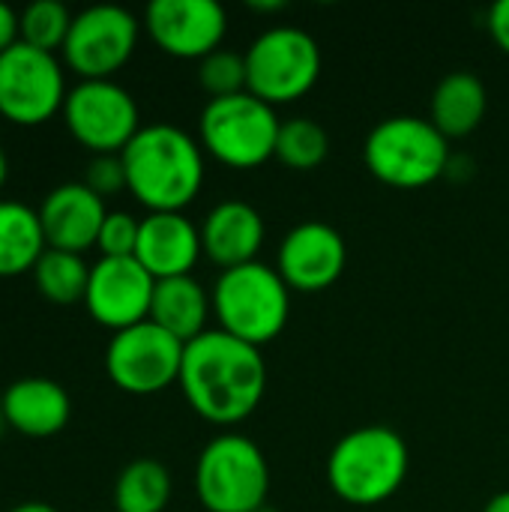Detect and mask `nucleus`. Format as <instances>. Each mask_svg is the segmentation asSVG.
I'll return each instance as SVG.
<instances>
[{"instance_id":"1","label":"nucleus","mask_w":509,"mask_h":512,"mask_svg":"<svg viewBox=\"0 0 509 512\" xmlns=\"http://www.w3.org/2000/svg\"><path fill=\"white\" fill-rule=\"evenodd\" d=\"M177 384L201 420L237 426L255 414L267 393V363L261 348L216 327L186 345Z\"/></svg>"},{"instance_id":"2","label":"nucleus","mask_w":509,"mask_h":512,"mask_svg":"<svg viewBox=\"0 0 509 512\" xmlns=\"http://www.w3.org/2000/svg\"><path fill=\"white\" fill-rule=\"evenodd\" d=\"M126 192L147 213H183L204 186V147L171 123H147L120 153Z\"/></svg>"},{"instance_id":"3","label":"nucleus","mask_w":509,"mask_h":512,"mask_svg":"<svg viewBox=\"0 0 509 512\" xmlns=\"http://www.w3.org/2000/svg\"><path fill=\"white\" fill-rule=\"evenodd\" d=\"M411 450L390 426H360L342 435L327 456V486L351 507L387 504L408 480Z\"/></svg>"},{"instance_id":"4","label":"nucleus","mask_w":509,"mask_h":512,"mask_svg":"<svg viewBox=\"0 0 509 512\" xmlns=\"http://www.w3.org/2000/svg\"><path fill=\"white\" fill-rule=\"evenodd\" d=\"M210 300L219 330L255 348L282 336L291 318V288L276 267L261 261L222 270L210 288Z\"/></svg>"},{"instance_id":"5","label":"nucleus","mask_w":509,"mask_h":512,"mask_svg":"<svg viewBox=\"0 0 509 512\" xmlns=\"http://www.w3.org/2000/svg\"><path fill=\"white\" fill-rule=\"evenodd\" d=\"M363 162L384 186L423 189L447 174L450 141L429 117L396 114L369 132L363 144Z\"/></svg>"},{"instance_id":"6","label":"nucleus","mask_w":509,"mask_h":512,"mask_svg":"<svg viewBox=\"0 0 509 512\" xmlns=\"http://www.w3.org/2000/svg\"><path fill=\"white\" fill-rule=\"evenodd\" d=\"M195 495L207 512H258L270 498L267 456L246 435H216L195 462Z\"/></svg>"},{"instance_id":"7","label":"nucleus","mask_w":509,"mask_h":512,"mask_svg":"<svg viewBox=\"0 0 509 512\" xmlns=\"http://www.w3.org/2000/svg\"><path fill=\"white\" fill-rule=\"evenodd\" d=\"M282 120L276 108L252 93L210 99L198 120V144L207 156L234 171H252L276 159Z\"/></svg>"},{"instance_id":"8","label":"nucleus","mask_w":509,"mask_h":512,"mask_svg":"<svg viewBox=\"0 0 509 512\" xmlns=\"http://www.w3.org/2000/svg\"><path fill=\"white\" fill-rule=\"evenodd\" d=\"M318 78V39L300 27H270L246 48V93L273 108L303 99L318 84Z\"/></svg>"},{"instance_id":"9","label":"nucleus","mask_w":509,"mask_h":512,"mask_svg":"<svg viewBox=\"0 0 509 512\" xmlns=\"http://www.w3.org/2000/svg\"><path fill=\"white\" fill-rule=\"evenodd\" d=\"M69 96L57 54L21 39L0 54V117L15 126H42L63 111Z\"/></svg>"},{"instance_id":"10","label":"nucleus","mask_w":509,"mask_h":512,"mask_svg":"<svg viewBox=\"0 0 509 512\" xmlns=\"http://www.w3.org/2000/svg\"><path fill=\"white\" fill-rule=\"evenodd\" d=\"M141 21L114 3L87 6L72 18L69 36L63 42V66L78 75V81H108L120 72L141 39Z\"/></svg>"},{"instance_id":"11","label":"nucleus","mask_w":509,"mask_h":512,"mask_svg":"<svg viewBox=\"0 0 509 512\" xmlns=\"http://www.w3.org/2000/svg\"><path fill=\"white\" fill-rule=\"evenodd\" d=\"M63 123L93 156H120L141 129V111L135 96L114 78L78 81L63 102Z\"/></svg>"},{"instance_id":"12","label":"nucleus","mask_w":509,"mask_h":512,"mask_svg":"<svg viewBox=\"0 0 509 512\" xmlns=\"http://www.w3.org/2000/svg\"><path fill=\"white\" fill-rule=\"evenodd\" d=\"M186 345L156 327L141 321L129 330L111 333L105 348V372L111 384L129 396H156L180 381Z\"/></svg>"},{"instance_id":"13","label":"nucleus","mask_w":509,"mask_h":512,"mask_svg":"<svg viewBox=\"0 0 509 512\" xmlns=\"http://www.w3.org/2000/svg\"><path fill=\"white\" fill-rule=\"evenodd\" d=\"M144 30L162 54L201 63L222 48L228 12L216 0H153L144 9Z\"/></svg>"},{"instance_id":"14","label":"nucleus","mask_w":509,"mask_h":512,"mask_svg":"<svg viewBox=\"0 0 509 512\" xmlns=\"http://www.w3.org/2000/svg\"><path fill=\"white\" fill-rule=\"evenodd\" d=\"M156 279L135 258H99L90 264L84 306L87 315L111 333L150 321Z\"/></svg>"},{"instance_id":"15","label":"nucleus","mask_w":509,"mask_h":512,"mask_svg":"<svg viewBox=\"0 0 509 512\" xmlns=\"http://www.w3.org/2000/svg\"><path fill=\"white\" fill-rule=\"evenodd\" d=\"M348 267L345 237L327 222L294 225L276 249V273L297 294L333 288Z\"/></svg>"},{"instance_id":"16","label":"nucleus","mask_w":509,"mask_h":512,"mask_svg":"<svg viewBox=\"0 0 509 512\" xmlns=\"http://www.w3.org/2000/svg\"><path fill=\"white\" fill-rule=\"evenodd\" d=\"M105 216V198L84 183H60L39 204V222L48 249L75 255H84L96 246Z\"/></svg>"},{"instance_id":"17","label":"nucleus","mask_w":509,"mask_h":512,"mask_svg":"<svg viewBox=\"0 0 509 512\" xmlns=\"http://www.w3.org/2000/svg\"><path fill=\"white\" fill-rule=\"evenodd\" d=\"M201 249V228L183 213H147L141 219L135 261L159 282L192 276Z\"/></svg>"},{"instance_id":"18","label":"nucleus","mask_w":509,"mask_h":512,"mask_svg":"<svg viewBox=\"0 0 509 512\" xmlns=\"http://www.w3.org/2000/svg\"><path fill=\"white\" fill-rule=\"evenodd\" d=\"M198 228H201L204 258L216 264L219 273L258 261V252L267 237L264 216L252 204L237 198L210 207V213Z\"/></svg>"},{"instance_id":"19","label":"nucleus","mask_w":509,"mask_h":512,"mask_svg":"<svg viewBox=\"0 0 509 512\" xmlns=\"http://www.w3.org/2000/svg\"><path fill=\"white\" fill-rule=\"evenodd\" d=\"M0 405L9 429L24 438H54L72 417V402L63 384L39 375L9 384L0 396Z\"/></svg>"},{"instance_id":"20","label":"nucleus","mask_w":509,"mask_h":512,"mask_svg":"<svg viewBox=\"0 0 509 512\" xmlns=\"http://www.w3.org/2000/svg\"><path fill=\"white\" fill-rule=\"evenodd\" d=\"M213 315L210 291L195 276L159 279L150 303V321L189 345L201 333H207V318Z\"/></svg>"},{"instance_id":"21","label":"nucleus","mask_w":509,"mask_h":512,"mask_svg":"<svg viewBox=\"0 0 509 512\" xmlns=\"http://www.w3.org/2000/svg\"><path fill=\"white\" fill-rule=\"evenodd\" d=\"M486 108H489L486 84L474 72H450L432 90L429 120L447 141L468 138L486 120Z\"/></svg>"},{"instance_id":"22","label":"nucleus","mask_w":509,"mask_h":512,"mask_svg":"<svg viewBox=\"0 0 509 512\" xmlns=\"http://www.w3.org/2000/svg\"><path fill=\"white\" fill-rule=\"evenodd\" d=\"M45 249L39 210L24 201L0 198V279L33 273Z\"/></svg>"},{"instance_id":"23","label":"nucleus","mask_w":509,"mask_h":512,"mask_svg":"<svg viewBox=\"0 0 509 512\" xmlns=\"http://www.w3.org/2000/svg\"><path fill=\"white\" fill-rule=\"evenodd\" d=\"M171 474L156 459L129 462L114 483V512H165L171 504Z\"/></svg>"},{"instance_id":"24","label":"nucleus","mask_w":509,"mask_h":512,"mask_svg":"<svg viewBox=\"0 0 509 512\" xmlns=\"http://www.w3.org/2000/svg\"><path fill=\"white\" fill-rule=\"evenodd\" d=\"M87 279H90V264L84 261V255L75 252L45 249L39 264L33 267V285L45 300L57 306H69L78 300L84 303Z\"/></svg>"},{"instance_id":"25","label":"nucleus","mask_w":509,"mask_h":512,"mask_svg":"<svg viewBox=\"0 0 509 512\" xmlns=\"http://www.w3.org/2000/svg\"><path fill=\"white\" fill-rule=\"evenodd\" d=\"M330 153V138L321 123L309 117L282 120L276 138V159L291 171H315Z\"/></svg>"},{"instance_id":"26","label":"nucleus","mask_w":509,"mask_h":512,"mask_svg":"<svg viewBox=\"0 0 509 512\" xmlns=\"http://www.w3.org/2000/svg\"><path fill=\"white\" fill-rule=\"evenodd\" d=\"M72 12L57 0H36L18 12V39L39 51H63V42L72 27Z\"/></svg>"},{"instance_id":"27","label":"nucleus","mask_w":509,"mask_h":512,"mask_svg":"<svg viewBox=\"0 0 509 512\" xmlns=\"http://www.w3.org/2000/svg\"><path fill=\"white\" fill-rule=\"evenodd\" d=\"M198 84L210 99L246 93V54L219 48L198 63Z\"/></svg>"},{"instance_id":"28","label":"nucleus","mask_w":509,"mask_h":512,"mask_svg":"<svg viewBox=\"0 0 509 512\" xmlns=\"http://www.w3.org/2000/svg\"><path fill=\"white\" fill-rule=\"evenodd\" d=\"M138 231H141V219H135L126 210H108L96 240L99 258H135Z\"/></svg>"},{"instance_id":"29","label":"nucleus","mask_w":509,"mask_h":512,"mask_svg":"<svg viewBox=\"0 0 509 512\" xmlns=\"http://www.w3.org/2000/svg\"><path fill=\"white\" fill-rule=\"evenodd\" d=\"M81 183L90 186L99 198L120 195V192L126 189V168H123V159H120V156H93Z\"/></svg>"},{"instance_id":"30","label":"nucleus","mask_w":509,"mask_h":512,"mask_svg":"<svg viewBox=\"0 0 509 512\" xmlns=\"http://www.w3.org/2000/svg\"><path fill=\"white\" fill-rule=\"evenodd\" d=\"M486 27H489V36L495 39V45L509 57V0H498L489 15H486Z\"/></svg>"},{"instance_id":"31","label":"nucleus","mask_w":509,"mask_h":512,"mask_svg":"<svg viewBox=\"0 0 509 512\" xmlns=\"http://www.w3.org/2000/svg\"><path fill=\"white\" fill-rule=\"evenodd\" d=\"M18 42V12L0 0V54Z\"/></svg>"},{"instance_id":"32","label":"nucleus","mask_w":509,"mask_h":512,"mask_svg":"<svg viewBox=\"0 0 509 512\" xmlns=\"http://www.w3.org/2000/svg\"><path fill=\"white\" fill-rule=\"evenodd\" d=\"M483 512H509V492H498V495L483 507Z\"/></svg>"},{"instance_id":"33","label":"nucleus","mask_w":509,"mask_h":512,"mask_svg":"<svg viewBox=\"0 0 509 512\" xmlns=\"http://www.w3.org/2000/svg\"><path fill=\"white\" fill-rule=\"evenodd\" d=\"M6 512H57L51 504H42V501H24V504H18V507H12V510Z\"/></svg>"},{"instance_id":"34","label":"nucleus","mask_w":509,"mask_h":512,"mask_svg":"<svg viewBox=\"0 0 509 512\" xmlns=\"http://www.w3.org/2000/svg\"><path fill=\"white\" fill-rule=\"evenodd\" d=\"M6 177H9V159H6V153H3V147H0V189H3V183H6Z\"/></svg>"},{"instance_id":"35","label":"nucleus","mask_w":509,"mask_h":512,"mask_svg":"<svg viewBox=\"0 0 509 512\" xmlns=\"http://www.w3.org/2000/svg\"><path fill=\"white\" fill-rule=\"evenodd\" d=\"M6 429H9V423H6V414H3V405H0V438H3Z\"/></svg>"},{"instance_id":"36","label":"nucleus","mask_w":509,"mask_h":512,"mask_svg":"<svg viewBox=\"0 0 509 512\" xmlns=\"http://www.w3.org/2000/svg\"><path fill=\"white\" fill-rule=\"evenodd\" d=\"M258 512H279V510H273V507L267 504V507H261V510H258Z\"/></svg>"}]
</instances>
